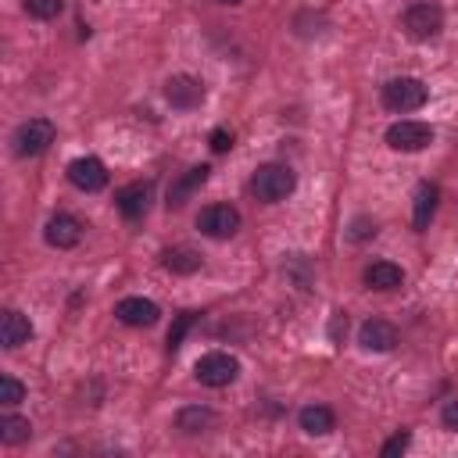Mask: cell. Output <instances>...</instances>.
<instances>
[{"label":"cell","mask_w":458,"mask_h":458,"mask_svg":"<svg viewBox=\"0 0 458 458\" xmlns=\"http://www.w3.org/2000/svg\"><path fill=\"white\" fill-rule=\"evenodd\" d=\"M54 140H57V129L50 118H29L14 132V150H18V157H39L50 150Z\"/></svg>","instance_id":"4"},{"label":"cell","mask_w":458,"mask_h":458,"mask_svg":"<svg viewBox=\"0 0 458 458\" xmlns=\"http://www.w3.org/2000/svg\"><path fill=\"white\" fill-rule=\"evenodd\" d=\"M25 11L32 18H39V21H50V18H57L64 11V0H25Z\"/></svg>","instance_id":"23"},{"label":"cell","mask_w":458,"mask_h":458,"mask_svg":"<svg viewBox=\"0 0 458 458\" xmlns=\"http://www.w3.org/2000/svg\"><path fill=\"white\" fill-rule=\"evenodd\" d=\"M297 422H301V429L308 433V437H326V433H333L336 429V415H333V408H326V404H304L301 411H297Z\"/></svg>","instance_id":"14"},{"label":"cell","mask_w":458,"mask_h":458,"mask_svg":"<svg viewBox=\"0 0 458 458\" xmlns=\"http://www.w3.org/2000/svg\"><path fill=\"white\" fill-rule=\"evenodd\" d=\"M340 333H347V315L344 311L333 315V340H340Z\"/></svg>","instance_id":"29"},{"label":"cell","mask_w":458,"mask_h":458,"mask_svg":"<svg viewBox=\"0 0 458 458\" xmlns=\"http://www.w3.org/2000/svg\"><path fill=\"white\" fill-rule=\"evenodd\" d=\"M68 182L75 190H82V193H97V190L107 186V168H104L100 157H89V154L86 157H75L68 165Z\"/></svg>","instance_id":"9"},{"label":"cell","mask_w":458,"mask_h":458,"mask_svg":"<svg viewBox=\"0 0 458 458\" xmlns=\"http://www.w3.org/2000/svg\"><path fill=\"white\" fill-rule=\"evenodd\" d=\"M408 440H411V433L408 429H401V433H394L386 444H383V458H394V454H401L404 447H408Z\"/></svg>","instance_id":"27"},{"label":"cell","mask_w":458,"mask_h":458,"mask_svg":"<svg viewBox=\"0 0 458 458\" xmlns=\"http://www.w3.org/2000/svg\"><path fill=\"white\" fill-rule=\"evenodd\" d=\"M165 100L175 107V111H193L204 104V82L193 79V75H172L165 82Z\"/></svg>","instance_id":"8"},{"label":"cell","mask_w":458,"mask_h":458,"mask_svg":"<svg viewBox=\"0 0 458 458\" xmlns=\"http://www.w3.org/2000/svg\"><path fill=\"white\" fill-rule=\"evenodd\" d=\"M215 4H229V7H236V4H243V0H215Z\"/></svg>","instance_id":"30"},{"label":"cell","mask_w":458,"mask_h":458,"mask_svg":"<svg viewBox=\"0 0 458 458\" xmlns=\"http://www.w3.org/2000/svg\"><path fill=\"white\" fill-rule=\"evenodd\" d=\"M361 279H365L369 290H397L404 283V272L394 261H372V265H365Z\"/></svg>","instance_id":"16"},{"label":"cell","mask_w":458,"mask_h":458,"mask_svg":"<svg viewBox=\"0 0 458 458\" xmlns=\"http://www.w3.org/2000/svg\"><path fill=\"white\" fill-rule=\"evenodd\" d=\"M358 344H361V351H376V354L394 351L397 347V326L386 318H365L358 329Z\"/></svg>","instance_id":"11"},{"label":"cell","mask_w":458,"mask_h":458,"mask_svg":"<svg viewBox=\"0 0 458 458\" xmlns=\"http://www.w3.org/2000/svg\"><path fill=\"white\" fill-rule=\"evenodd\" d=\"M157 304L154 301H147V297H122L118 304H114V318L118 322H125V326H136V329H143V326H154L157 322Z\"/></svg>","instance_id":"12"},{"label":"cell","mask_w":458,"mask_h":458,"mask_svg":"<svg viewBox=\"0 0 458 458\" xmlns=\"http://www.w3.org/2000/svg\"><path fill=\"white\" fill-rule=\"evenodd\" d=\"M440 422H444L447 429H454V433H458V397L444 404V411H440Z\"/></svg>","instance_id":"28"},{"label":"cell","mask_w":458,"mask_h":458,"mask_svg":"<svg viewBox=\"0 0 458 458\" xmlns=\"http://www.w3.org/2000/svg\"><path fill=\"white\" fill-rule=\"evenodd\" d=\"M215 426V411L211 408H204V404H186V408H179L175 411V429H182V433H208Z\"/></svg>","instance_id":"19"},{"label":"cell","mask_w":458,"mask_h":458,"mask_svg":"<svg viewBox=\"0 0 458 458\" xmlns=\"http://www.w3.org/2000/svg\"><path fill=\"white\" fill-rule=\"evenodd\" d=\"M293 186H297L293 168H290V165H279V161L261 165V168L254 172V179H250L254 197L265 200V204H279V200H286V197L293 193Z\"/></svg>","instance_id":"1"},{"label":"cell","mask_w":458,"mask_h":458,"mask_svg":"<svg viewBox=\"0 0 458 458\" xmlns=\"http://www.w3.org/2000/svg\"><path fill=\"white\" fill-rule=\"evenodd\" d=\"M347 236L351 240H369V236H376V222L372 218H354L351 229H347Z\"/></svg>","instance_id":"26"},{"label":"cell","mask_w":458,"mask_h":458,"mask_svg":"<svg viewBox=\"0 0 458 458\" xmlns=\"http://www.w3.org/2000/svg\"><path fill=\"white\" fill-rule=\"evenodd\" d=\"M29 336H32V322H29L21 311L7 308L4 318H0V344H4L7 351H14V347L29 344Z\"/></svg>","instance_id":"15"},{"label":"cell","mask_w":458,"mask_h":458,"mask_svg":"<svg viewBox=\"0 0 458 458\" xmlns=\"http://www.w3.org/2000/svg\"><path fill=\"white\" fill-rule=\"evenodd\" d=\"M161 265H165L168 272H175V276H193V272L200 268V254H197L193 247H168V250L161 254Z\"/></svg>","instance_id":"20"},{"label":"cell","mask_w":458,"mask_h":458,"mask_svg":"<svg viewBox=\"0 0 458 458\" xmlns=\"http://www.w3.org/2000/svg\"><path fill=\"white\" fill-rule=\"evenodd\" d=\"M401 29L408 39L415 43H426V39H437L440 29H444V11L433 4V0H415L404 7L401 14Z\"/></svg>","instance_id":"2"},{"label":"cell","mask_w":458,"mask_h":458,"mask_svg":"<svg viewBox=\"0 0 458 458\" xmlns=\"http://www.w3.org/2000/svg\"><path fill=\"white\" fill-rule=\"evenodd\" d=\"M197 229L211 240H225L240 229V211L233 204H208L200 215H197Z\"/></svg>","instance_id":"7"},{"label":"cell","mask_w":458,"mask_h":458,"mask_svg":"<svg viewBox=\"0 0 458 458\" xmlns=\"http://www.w3.org/2000/svg\"><path fill=\"white\" fill-rule=\"evenodd\" d=\"M21 397H25V386L14 376H0V404L4 408H14Z\"/></svg>","instance_id":"24"},{"label":"cell","mask_w":458,"mask_h":458,"mask_svg":"<svg viewBox=\"0 0 458 458\" xmlns=\"http://www.w3.org/2000/svg\"><path fill=\"white\" fill-rule=\"evenodd\" d=\"M29 437H32L29 419L11 415V411H7V415H0V440H4V444H11V447H14V444H25Z\"/></svg>","instance_id":"21"},{"label":"cell","mask_w":458,"mask_h":458,"mask_svg":"<svg viewBox=\"0 0 458 458\" xmlns=\"http://www.w3.org/2000/svg\"><path fill=\"white\" fill-rule=\"evenodd\" d=\"M437 200H440L437 182H419V186H415V211H411V225H415L419 233L429 225V218H433V211H437Z\"/></svg>","instance_id":"18"},{"label":"cell","mask_w":458,"mask_h":458,"mask_svg":"<svg viewBox=\"0 0 458 458\" xmlns=\"http://www.w3.org/2000/svg\"><path fill=\"white\" fill-rule=\"evenodd\" d=\"M43 236H47V243H50V247L68 250V247H75V243L82 240V222H79L75 215H68V211H57V215H50V218H47Z\"/></svg>","instance_id":"10"},{"label":"cell","mask_w":458,"mask_h":458,"mask_svg":"<svg viewBox=\"0 0 458 458\" xmlns=\"http://www.w3.org/2000/svg\"><path fill=\"white\" fill-rule=\"evenodd\" d=\"M193 322H197V311H182V315L172 322V329H168V351H179V347H182V336L190 333Z\"/></svg>","instance_id":"22"},{"label":"cell","mask_w":458,"mask_h":458,"mask_svg":"<svg viewBox=\"0 0 458 458\" xmlns=\"http://www.w3.org/2000/svg\"><path fill=\"white\" fill-rule=\"evenodd\" d=\"M208 175H211L208 165H193V168H186V172L168 186V208H182V204L208 182Z\"/></svg>","instance_id":"13"},{"label":"cell","mask_w":458,"mask_h":458,"mask_svg":"<svg viewBox=\"0 0 458 458\" xmlns=\"http://www.w3.org/2000/svg\"><path fill=\"white\" fill-rule=\"evenodd\" d=\"M208 143H211V150H215V154H225V150L233 147V132L218 125V129H211V136H208Z\"/></svg>","instance_id":"25"},{"label":"cell","mask_w":458,"mask_h":458,"mask_svg":"<svg viewBox=\"0 0 458 458\" xmlns=\"http://www.w3.org/2000/svg\"><path fill=\"white\" fill-rule=\"evenodd\" d=\"M426 100H429V89H426L419 79H411V75L390 79V82L383 86V107H386V111L408 114V111H419Z\"/></svg>","instance_id":"3"},{"label":"cell","mask_w":458,"mask_h":458,"mask_svg":"<svg viewBox=\"0 0 458 458\" xmlns=\"http://www.w3.org/2000/svg\"><path fill=\"white\" fill-rule=\"evenodd\" d=\"M114 204H118V211H122L125 218H140V215L147 211V204H150V186H147V182L122 186V190L114 193Z\"/></svg>","instance_id":"17"},{"label":"cell","mask_w":458,"mask_h":458,"mask_svg":"<svg viewBox=\"0 0 458 458\" xmlns=\"http://www.w3.org/2000/svg\"><path fill=\"white\" fill-rule=\"evenodd\" d=\"M433 143V125L426 122H415V118H401L386 129V147L390 150H404V154H415V150H426Z\"/></svg>","instance_id":"6"},{"label":"cell","mask_w":458,"mask_h":458,"mask_svg":"<svg viewBox=\"0 0 458 458\" xmlns=\"http://www.w3.org/2000/svg\"><path fill=\"white\" fill-rule=\"evenodd\" d=\"M193 376H197V383L218 390V386H229L240 376V361L233 354H225V351H208L204 358H197Z\"/></svg>","instance_id":"5"}]
</instances>
